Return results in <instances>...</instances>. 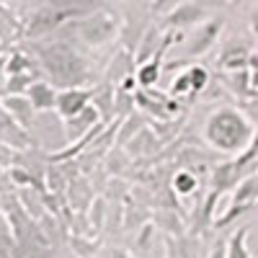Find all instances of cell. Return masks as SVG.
I'll use <instances>...</instances> for the list:
<instances>
[{
	"label": "cell",
	"mask_w": 258,
	"mask_h": 258,
	"mask_svg": "<svg viewBox=\"0 0 258 258\" xmlns=\"http://www.w3.org/2000/svg\"><path fill=\"white\" fill-rule=\"evenodd\" d=\"M34 54L41 73L54 88H85L91 80V64L68 41H34Z\"/></svg>",
	"instance_id": "cell-1"
},
{
	"label": "cell",
	"mask_w": 258,
	"mask_h": 258,
	"mask_svg": "<svg viewBox=\"0 0 258 258\" xmlns=\"http://www.w3.org/2000/svg\"><path fill=\"white\" fill-rule=\"evenodd\" d=\"M204 142L222 155H243L255 140V124L235 106H220L204 121Z\"/></svg>",
	"instance_id": "cell-2"
},
{
	"label": "cell",
	"mask_w": 258,
	"mask_h": 258,
	"mask_svg": "<svg viewBox=\"0 0 258 258\" xmlns=\"http://www.w3.org/2000/svg\"><path fill=\"white\" fill-rule=\"evenodd\" d=\"M75 36L83 41V44H88V47H103V44H109V41H114L121 31V21L116 13L111 11H106V8H98V11H88V13H83L80 18L70 21L68 24Z\"/></svg>",
	"instance_id": "cell-3"
},
{
	"label": "cell",
	"mask_w": 258,
	"mask_h": 258,
	"mask_svg": "<svg viewBox=\"0 0 258 258\" xmlns=\"http://www.w3.org/2000/svg\"><path fill=\"white\" fill-rule=\"evenodd\" d=\"M83 13L88 11H80L70 3H57V6H47V8H39L26 24H24V36L36 41L41 36H49L52 31H59L62 26H68L70 21L80 18Z\"/></svg>",
	"instance_id": "cell-4"
},
{
	"label": "cell",
	"mask_w": 258,
	"mask_h": 258,
	"mask_svg": "<svg viewBox=\"0 0 258 258\" xmlns=\"http://www.w3.org/2000/svg\"><path fill=\"white\" fill-rule=\"evenodd\" d=\"M29 135L34 147L47 150L49 155H57L68 147V132H64V119L57 111H36L34 124L29 126Z\"/></svg>",
	"instance_id": "cell-5"
},
{
	"label": "cell",
	"mask_w": 258,
	"mask_h": 258,
	"mask_svg": "<svg viewBox=\"0 0 258 258\" xmlns=\"http://www.w3.org/2000/svg\"><path fill=\"white\" fill-rule=\"evenodd\" d=\"M222 26H225V18L217 16V18H207L202 24L194 29V34H188L183 39V47H181V59L176 62V68L186 59H197V57H204L214 44H217V39L222 34Z\"/></svg>",
	"instance_id": "cell-6"
},
{
	"label": "cell",
	"mask_w": 258,
	"mask_h": 258,
	"mask_svg": "<svg viewBox=\"0 0 258 258\" xmlns=\"http://www.w3.org/2000/svg\"><path fill=\"white\" fill-rule=\"evenodd\" d=\"M207 85H209V70L202 68V64H191L188 70L176 75V80L168 88V96L176 101L183 96H199V93H204Z\"/></svg>",
	"instance_id": "cell-7"
},
{
	"label": "cell",
	"mask_w": 258,
	"mask_h": 258,
	"mask_svg": "<svg viewBox=\"0 0 258 258\" xmlns=\"http://www.w3.org/2000/svg\"><path fill=\"white\" fill-rule=\"evenodd\" d=\"M0 145H8V150H29V147H34L29 129L21 126L11 116V111L3 106V98H0Z\"/></svg>",
	"instance_id": "cell-8"
},
{
	"label": "cell",
	"mask_w": 258,
	"mask_h": 258,
	"mask_svg": "<svg viewBox=\"0 0 258 258\" xmlns=\"http://www.w3.org/2000/svg\"><path fill=\"white\" fill-rule=\"evenodd\" d=\"M202 21H207V8L202 3H186L178 6L173 13H168L163 16L160 21V26L168 29V31H173V29H188V26H199Z\"/></svg>",
	"instance_id": "cell-9"
},
{
	"label": "cell",
	"mask_w": 258,
	"mask_h": 258,
	"mask_svg": "<svg viewBox=\"0 0 258 258\" xmlns=\"http://www.w3.org/2000/svg\"><path fill=\"white\" fill-rule=\"evenodd\" d=\"M91 101H93V88H62L57 93L54 111L62 119H70V116L80 114L85 106H91Z\"/></svg>",
	"instance_id": "cell-10"
},
{
	"label": "cell",
	"mask_w": 258,
	"mask_h": 258,
	"mask_svg": "<svg viewBox=\"0 0 258 258\" xmlns=\"http://www.w3.org/2000/svg\"><path fill=\"white\" fill-rule=\"evenodd\" d=\"M98 116H101V111L91 103V106H85L80 114H75V116H70V119H64V132H68V142H70V145L80 142L85 135L91 132V129H96V124H101ZM70 145H68V147H70Z\"/></svg>",
	"instance_id": "cell-11"
},
{
	"label": "cell",
	"mask_w": 258,
	"mask_h": 258,
	"mask_svg": "<svg viewBox=\"0 0 258 258\" xmlns=\"http://www.w3.org/2000/svg\"><path fill=\"white\" fill-rule=\"evenodd\" d=\"M165 52H168V47H163L153 59H147V62L137 64L135 78H137V85H140V88H155V85H158V80H160V75H163Z\"/></svg>",
	"instance_id": "cell-12"
},
{
	"label": "cell",
	"mask_w": 258,
	"mask_h": 258,
	"mask_svg": "<svg viewBox=\"0 0 258 258\" xmlns=\"http://www.w3.org/2000/svg\"><path fill=\"white\" fill-rule=\"evenodd\" d=\"M57 88L49 83V80H34L31 83V88H29V98H31V103H34V109L36 111H54V106H57Z\"/></svg>",
	"instance_id": "cell-13"
},
{
	"label": "cell",
	"mask_w": 258,
	"mask_h": 258,
	"mask_svg": "<svg viewBox=\"0 0 258 258\" xmlns=\"http://www.w3.org/2000/svg\"><path fill=\"white\" fill-rule=\"evenodd\" d=\"M137 70V62H135V54H129V49H119L109 64V70H106V83H111L114 88L129 75H135Z\"/></svg>",
	"instance_id": "cell-14"
},
{
	"label": "cell",
	"mask_w": 258,
	"mask_h": 258,
	"mask_svg": "<svg viewBox=\"0 0 258 258\" xmlns=\"http://www.w3.org/2000/svg\"><path fill=\"white\" fill-rule=\"evenodd\" d=\"M3 98V106L11 111V116L21 124V126H31L34 119H36V109H34V103L29 96H0Z\"/></svg>",
	"instance_id": "cell-15"
},
{
	"label": "cell",
	"mask_w": 258,
	"mask_h": 258,
	"mask_svg": "<svg viewBox=\"0 0 258 258\" xmlns=\"http://www.w3.org/2000/svg\"><path fill=\"white\" fill-rule=\"evenodd\" d=\"M248 59H250L248 47L245 44H235V41H232V44H227L222 49L217 64H220V70H225V73H238V70H245Z\"/></svg>",
	"instance_id": "cell-16"
},
{
	"label": "cell",
	"mask_w": 258,
	"mask_h": 258,
	"mask_svg": "<svg viewBox=\"0 0 258 258\" xmlns=\"http://www.w3.org/2000/svg\"><path fill=\"white\" fill-rule=\"evenodd\" d=\"M21 36H24V24L0 3V41H3V44H11V41H16Z\"/></svg>",
	"instance_id": "cell-17"
},
{
	"label": "cell",
	"mask_w": 258,
	"mask_h": 258,
	"mask_svg": "<svg viewBox=\"0 0 258 258\" xmlns=\"http://www.w3.org/2000/svg\"><path fill=\"white\" fill-rule=\"evenodd\" d=\"M248 232H250V225H243L227 238V258H253L248 248Z\"/></svg>",
	"instance_id": "cell-18"
},
{
	"label": "cell",
	"mask_w": 258,
	"mask_h": 258,
	"mask_svg": "<svg viewBox=\"0 0 258 258\" xmlns=\"http://www.w3.org/2000/svg\"><path fill=\"white\" fill-rule=\"evenodd\" d=\"M6 70H8V75H36L34 62L24 49H13L6 54Z\"/></svg>",
	"instance_id": "cell-19"
},
{
	"label": "cell",
	"mask_w": 258,
	"mask_h": 258,
	"mask_svg": "<svg viewBox=\"0 0 258 258\" xmlns=\"http://www.w3.org/2000/svg\"><path fill=\"white\" fill-rule=\"evenodd\" d=\"M197 188H199V178H197V173H191V170H178L173 176V191L178 197L188 199L191 194H197Z\"/></svg>",
	"instance_id": "cell-20"
},
{
	"label": "cell",
	"mask_w": 258,
	"mask_h": 258,
	"mask_svg": "<svg viewBox=\"0 0 258 258\" xmlns=\"http://www.w3.org/2000/svg\"><path fill=\"white\" fill-rule=\"evenodd\" d=\"M186 0H153V3H150V11H153L155 16H168V13H173L178 6H183Z\"/></svg>",
	"instance_id": "cell-21"
},
{
	"label": "cell",
	"mask_w": 258,
	"mask_h": 258,
	"mask_svg": "<svg viewBox=\"0 0 258 258\" xmlns=\"http://www.w3.org/2000/svg\"><path fill=\"white\" fill-rule=\"evenodd\" d=\"M207 258H227V240H217V243H214L209 248Z\"/></svg>",
	"instance_id": "cell-22"
},
{
	"label": "cell",
	"mask_w": 258,
	"mask_h": 258,
	"mask_svg": "<svg viewBox=\"0 0 258 258\" xmlns=\"http://www.w3.org/2000/svg\"><path fill=\"white\" fill-rule=\"evenodd\" d=\"M248 24H250V31L258 36V6L250 11V18H248Z\"/></svg>",
	"instance_id": "cell-23"
},
{
	"label": "cell",
	"mask_w": 258,
	"mask_h": 258,
	"mask_svg": "<svg viewBox=\"0 0 258 258\" xmlns=\"http://www.w3.org/2000/svg\"><path fill=\"white\" fill-rule=\"evenodd\" d=\"M3 49H6V44H3V41H0V57H3Z\"/></svg>",
	"instance_id": "cell-24"
}]
</instances>
